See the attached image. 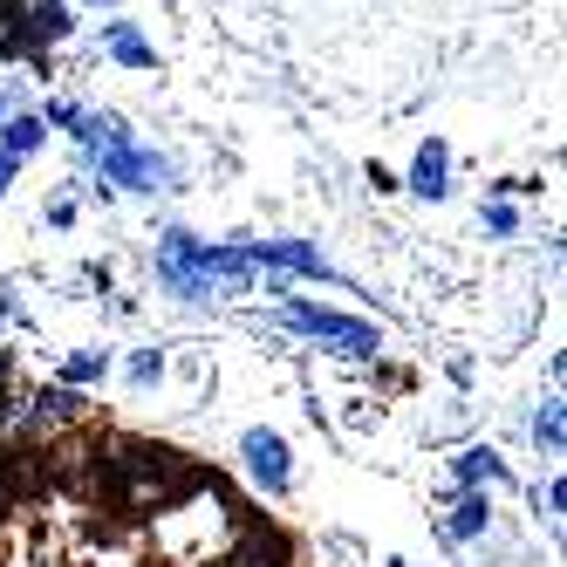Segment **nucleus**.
I'll use <instances>...</instances> for the list:
<instances>
[{
	"instance_id": "obj_16",
	"label": "nucleus",
	"mask_w": 567,
	"mask_h": 567,
	"mask_svg": "<svg viewBox=\"0 0 567 567\" xmlns=\"http://www.w3.org/2000/svg\"><path fill=\"white\" fill-rule=\"evenodd\" d=\"M485 226H493V233H519V213H513V198H493V206H485Z\"/></svg>"
},
{
	"instance_id": "obj_7",
	"label": "nucleus",
	"mask_w": 567,
	"mask_h": 567,
	"mask_svg": "<svg viewBox=\"0 0 567 567\" xmlns=\"http://www.w3.org/2000/svg\"><path fill=\"white\" fill-rule=\"evenodd\" d=\"M506 458L493 452V444H465V452L452 458V485L458 493H493V485H506Z\"/></svg>"
},
{
	"instance_id": "obj_18",
	"label": "nucleus",
	"mask_w": 567,
	"mask_h": 567,
	"mask_svg": "<svg viewBox=\"0 0 567 567\" xmlns=\"http://www.w3.org/2000/svg\"><path fill=\"white\" fill-rule=\"evenodd\" d=\"M49 226H75V198H69V192L49 198Z\"/></svg>"
},
{
	"instance_id": "obj_1",
	"label": "nucleus",
	"mask_w": 567,
	"mask_h": 567,
	"mask_svg": "<svg viewBox=\"0 0 567 567\" xmlns=\"http://www.w3.org/2000/svg\"><path fill=\"white\" fill-rule=\"evenodd\" d=\"M280 321H288L295 336L321 342L329 355H349V362H370V355H383V336H377V329H370L362 315L321 308V301H308V295H280Z\"/></svg>"
},
{
	"instance_id": "obj_20",
	"label": "nucleus",
	"mask_w": 567,
	"mask_h": 567,
	"mask_svg": "<svg viewBox=\"0 0 567 567\" xmlns=\"http://www.w3.org/2000/svg\"><path fill=\"white\" fill-rule=\"evenodd\" d=\"M14 172H21V157H8V151H0V192L14 185Z\"/></svg>"
},
{
	"instance_id": "obj_5",
	"label": "nucleus",
	"mask_w": 567,
	"mask_h": 567,
	"mask_svg": "<svg viewBox=\"0 0 567 567\" xmlns=\"http://www.w3.org/2000/svg\"><path fill=\"white\" fill-rule=\"evenodd\" d=\"M213 567H295V540L267 519H239V534L213 554Z\"/></svg>"
},
{
	"instance_id": "obj_3",
	"label": "nucleus",
	"mask_w": 567,
	"mask_h": 567,
	"mask_svg": "<svg viewBox=\"0 0 567 567\" xmlns=\"http://www.w3.org/2000/svg\"><path fill=\"white\" fill-rule=\"evenodd\" d=\"M75 28V14L62 0H0V34H8V49H49Z\"/></svg>"
},
{
	"instance_id": "obj_22",
	"label": "nucleus",
	"mask_w": 567,
	"mask_h": 567,
	"mask_svg": "<svg viewBox=\"0 0 567 567\" xmlns=\"http://www.w3.org/2000/svg\"><path fill=\"white\" fill-rule=\"evenodd\" d=\"M0 370H8V355H0Z\"/></svg>"
},
{
	"instance_id": "obj_4",
	"label": "nucleus",
	"mask_w": 567,
	"mask_h": 567,
	"mask_svg": "<svg viewBox=\"0 0 567 567\" xmlns=\"http://www.w3.org/2000/svg\"><path fill=\"white\" fill-rule=\"evenodd\" d=\"M239 465H247V478L260 485L267 499H288L295 493V452H288V437L254 424V431H239Z\"/></svg>"
},
{
	"instance_id": "obj_10",
	"label": "nucleus",
	"mask_w": 567,
	"mask_h": 567,
	"mask_svg": "<svg viewBox=\"0 0 567 567\" xmlns=\"http://www.w3.org/2000/svg\"><path fill=\"white\" fill-rule=\"evenodd\" d=\"M42 144H49V124L34 110H21V116L8 110V116H0V151H8V157H34Z\"/></svg>"
},
{
	"instance_id": "obj_8",
	"label": "nucleus",
	"mask_w": 567,
	"mask_h": 567,
	"mask_svg": "<svg viewBox=\"0 0 567 567\" xmlns=\"http://www.w3.org/2000/svg\"><path fill=\"white\" fill-rule=\"evenodd\" d=\"M493 534V493H458V506L444 513V540L452 547H472Z\"/></svg>"
},
{
	"instance_id": "obj_12",
	"label": "nucleus",
	"mask_w": 567,
	"mask_h": 567,
	"mask_svg": "<svg viewBox=\"0 0 567 567\" xmlns=\"http://www.w3.org/2000/svg\"><path fill=\"white\" fill-rule=\"evenodd\" d=\"M534 444L547 458H560L567 452V411H560V390L554 396H540V411H534Z\"/></svg>"
},
{
	"instance_id": "obj_21",
	"label": "nucleus",
	"mask_w": 567,
	"mask_h": 567,
	"mask_svg": "<svg viewBox=\"0 0 567 567\" xmlns=\"http://www.w3.org/2000/svg\"><path fill=\"white\" fill-rule=\"evenodd\" d=\"M0 116H8V90H0Z\"/></svg>"
},
{
	"instance_id": "obj_17",
	"label": "nucleus",
	"mask_w": 567,
	"mask_h": 567,
	"mask_svg": "<svg viewBox=\"0 0 567 567\" xmlns=\"http://www.w3.org/2000/svg\"><path fill=\"white\" fill-rule=\"evenodd\" d=\"M14 424H21V396H14V390H0V437H8Z\"/></svg>"
},
{
	"instance_id": "obj_11",
	"label": "nucleus",
	"mask_w": 567,
	"mask_h": 567,
	"mask_svg": "<svg viewBox=\"0 0 567 567\" xmlns=\"http://www.w3.org/2000/svg\"><path fill=\"white\" fill-rule=\"evenodd\" d=\"M103 49H110L116 62H124V69H157V49L144 42V34H137L131 21H110V28H103Z\"/></svg>"
},
{
	"instance_id": "obj_6",
	"label": "nucleus",
	"mask_w": 567,
	"mask_h": 567,
	"mask_svg": "<svg viewBox=\"0 0 567 567\" xmlns=\"http://www.w3.org/2000/svg\"><path fill=\"white\" fill-rule=\"evenodd\" d=\"M254 267H280V274H308V280H342L329 260H321L308 239H254Z\"/></svg>"
},
{
	"instance_id": "obj_2",
	"label": "nucleus",
	"mask_w": 567,
	"mask_h": 567,
	"mask_svg": "<svg viewBox=\"0 0 567 567\" xmlns=\"http://www.w3.org/2000/svg\"><path fill=\"white\" fill-rule=\"evenodd\" d=\"M90 157H96L103 192H110V185H124V192H172V178H178L172 157L151 151V144H137V137H124V144H96Z\"/></svg>"
},
{
	"instance_id": "obj_14",
	"label": "nucleus",
	"mask_w": 567,
	"mask_h": 567,
	"mask_svg": "<svg viewBox=\"0 0 567 567\" xmlns=\"http://www.w3.org/2000/svg\"><path fill=\"white\" fill-rule=\"evenodd\" d=\"M124 383H131V390H151V383H165V349H137V355L124 362Z\"/></svg>"
},
{
	"instance_id": "obj_9",
	"label": "nucleus",
	"mask_w": 567,
	"mask_h": 567,
	"mask_svg": "<svg viewBox=\"0 0 567 567\" xmlns=\"http://www.w3.org/2000/svg\"><path fill=\"white\" fill-rule=\"evenodd\" d=\"M411 192L417 198H444V192H452V151H444L437 137H424L417 157H411Z\"/></svg>"
},
{
	"instance_id": "obj_13",
	"label": "nucleus",
	"mask_w": 567,
	"mask_h": 567,
	"mask_svg": "<svg viewBox=\"0 0 567 567\" xmlns=\"http://www.w3.org/2000/svg\"><path fill=\"white\" fill-rule=\"evenodd\" d=\"M103 377H110V349H75V355L62 362V383H69V390L103 383Z\"/></svg>"
},
{
	"instance_id": "obj_15",
	"label": "nucleus",
	"mask_w": 567,
	"mask_h": 567,
	"mask_svg": "<svg viewBox=\"0 0 567 567\" xmlns=\"http://www.w3.org/2000/svg\"><path fill=\"white\" fill-rule=\"evenodd\" d=\"M42 124H55V131L75 137V124H83V103H49V110H42Z\"/></svg>"
},
{
	"instance_id": "obj_19",
	"label": "nucleus",
	"mask_w": 567,
	"mask_h": 567,
	"mask_svg": "<svg viewBox=\"0 0 567 567\" xmlns=\"http://www.w3.org/2000/svg\"><path fill=\"white\" fill-rule=\"evenodd\" d=\"M540 506H547V526L560 534V478H547V493H540Z\"/></svg>"
}]
</instances>
